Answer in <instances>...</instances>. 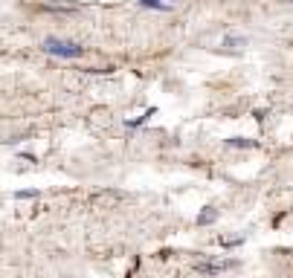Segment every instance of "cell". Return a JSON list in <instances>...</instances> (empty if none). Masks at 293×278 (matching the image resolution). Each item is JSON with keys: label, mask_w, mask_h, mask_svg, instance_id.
<instances>
[{"label": "cell", "mask_w": 293, "mask_h": 278, "mask_svg": "<svg viewBox=\"0 0 293 278\" xmlns=\"http://www.w3.org/2000/svg\"><path fill=\"white\" fill-rule=\"evenodd\" d=\"M41 53L55 55V58H64V61H76L84 55V46L79 41H70V38H44L41 41Z\"/></svg>", "instance_id": "obj_1"}, {"label": "cell", "mask_w": 293, "mask_h": 278, "mask_svg": "<svg viewBox=\"0 0 293 278\" xmlns=\"http://www.w3.org/2000/svg\"><path fill=\"white\" fill-rule=\"evenodd\" d=\"M142 9H157V12H171L174 9V3H169V0H137Z\"/></svg>", "instance_id": "obj_2"}, {"label": "cell", "mask_w": 293, "mask_h": 278, "mask_svg": "<svg viewBox=\"0 0 293 278\" xmlns=\"http://www.w3.org/2000/svg\"><path fill=\"white\" fill-rule=\"evenodd\" d=\"M232 267L230 261H206V264H197V269L200 272H221V269Z\"/></svg>", "instance_id": "obj_3"}, {"label": "cell", "mask_w": 293, "mask_h": 278, "mask_svg": "<svg viewBox=\"0 0 293 278\" xmlns=\"http://www.w3.org/2000/svg\"><path fill=\"white\" fill-rule=\"evenodd\" d=\"M15 197H38V191H18Z\"/></svg>", "instance_id": "obj_4"}]
</instances>
